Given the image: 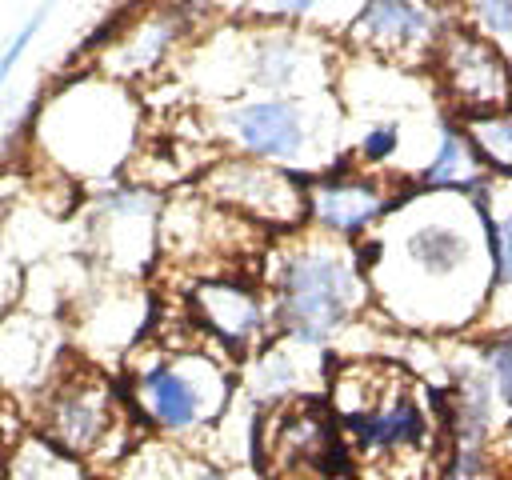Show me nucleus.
Wrapping results in <instances>:
<instances>
[{
  "instance_id": "b1692460",
  "label": "nucleus",
  "mask_w": 512,
  "mask_h": 480,
  "mask_svg": "<svg viewBox=\"0 0 512 480\" xmlns=\"http://www.w3.org/2000/svg\"><path fill=\"white\" fill-rule=\"evenodd\" d=\"M196 480H232V476H224V472H212V468H204Z\"/></svg>"
},
{
  "instance_id": "7ed1b4c3",
  "label": "nucleus",
  "mask_w": 512,
  "mask_h": 480,
  "mask_svg": "<svg viewBox=\"0 0 512 480\" xmlns=\"http://www.w3.org/2000/svg\"><path fill=\"white\" fill-rule=\"evenodd\" d=\"M220 136L236 156L264 164H304L320 144V96H252L216 112Z\"/></svg>"
},
{
  "instance_id": "f3484780",
  "label": "nucleus",
  "mask_w": 512,
  "mask_h": 480,
  "mask_svg": "<svg viewBox=\"0 0 512 480\" xmlns=\"http://www.w3.org/2000/svg\"><path fill=\"white\" fill-rule=\"evenodd\" d=\"M480 368L488 372L500 408L512 412V332H500L480 344Z\"/></svg>"
},
{
  "instance_id": "4be33fe9",
  "label": "nucleus",
  "mask_w": 512,
  "mask_h": 480,
  "mask_svg": "<svg viewBox=\"0 0 512 480\" xmlns=\"http://www.w3.org/2000/svg\"><path fill=\"white\" fill-rule=\"evenodd\" d=\"M168 8H176V12H180V16L188 20V16H196V12H204V8H212V0H172Z\"/></svg>"
},
{
  "instance_id": "4468645a",
  "label": "nucleus",
  "mask_w": 512,
  "mask_h": 480,
  "mask_svg": "<svg viewBox=\"0 0 512 480\" xmlns=\"http://www.w3.org/2000/svg\"><path fill=\"white\" fill-rule=\"evenodd\" d=\"M180 28H184V16L176 8L156 12L152 20H144L140 28H132L120 40V48H112L108 68H116V72H148V68H156L164 60V52L172 48V40L180 36Z\"/></svg>"
},
{
  "instance_id": "5701e85b",
  "label": "nucleus",
  "mask_w": 512,
  "mask_h": 480,
  "mask_svg": "<svg viewBox=\"0 0 512 480\" xmlns=\"http://www.w3.org/2000/svg\"><path fill=\"white\" fill-rule=\"evenodd\" d=\"M4 464H8V436H4V428H0V472H4Z\"/></svg>"
},
{
  "instance_id": "423d86ee",
  "label": "nucleus",
  "mask_w": 512,
  "mask_h": 480,
  "mask_svg": "<svg viewBox=\"0 0 512 480\" xmlns=\"http://www.w3.org/2000/svg\"><path fill=\"white\" fill-rule=\"evenodd\" d=\"M204 192L244 216L264 224H296L308 220V184L280 164H264L252 156H228L208 168Z\"/></svg>"
},
{
  "instance_id": "a211bd4d",
  "label": "nucleus",
  "mask_w": 512,
  "mask_h": 480,
  "mask_svg": "<svg viewBox=\"0 0 512 480\" xmlns=\"http://www.w3.org/2000/svg\"><path fill=\"white\" fill-rule=\"evenodd\" d=\"M472 16L488 40L512 48V0H472Z\"/></svg>"
},
{
  "instance_id": "9b49d317",
  "label": "nucleus",
  "mask_w": 512,
  "mask_h": 480,
  "mask_svg": "<svg viewBox=\"0 0 512 480\" xmlns=\"http://www.w3.org/2000/svg\"><path fill=\"white\" fill-rule=\"evenodd\" d=\"M112 428H116V404L104 380L72 376L52 388L44 404V432L60 452L88 456L108 440Z\"/></svg>"
},
{
  "instance_id": "9d476101",
  "label": "nucleus",
  "mask_w": 512,
  "mask_h": 480,
  "mask_svg": "<svg viewBox=\"0 0 512 480\" xmlns=\"http://www.w3.org/2000/svg\"><path fill=\"white\" fill-rule=\"evenodd\" d=\"M240 64H244V80L252 88H260L264 96H308V88H316L324 80L316 40H308L292 28L252 32Z\"/></svg>"
},
{
  "instance_id": "ddd939ff",
  "label": "nucleus",
  "mask_w": 512,
  "mask_h": 480,
  "mask_svg": "<svg viewBox=\"0 0 512 480\" xmlns=\"http://www.w3.org/2000/svg\"><path fill=\"white\" fill-rule=\"evenodd\" d=\"M488 184V168L476 156L468 132L452 120L440 124V144L432 152V160L420 172V188L424 192H460V196H476Z\"/></svg>"
},
{
  "instance_id": "0eeeda50",
  "label": "nucleus",
  "mask_w": 512,
  "mask_h": 480,
  "mask_svg": "<svg viewBox=\"0 0 512 480\" xmlns=\"http://www.w3.org/2000/svg\"><path fill=\"white\" fill-rule=\"evenodd\" d=\"M336 452H344L336 416H328L316 400H284L256 428L260 468L284 472L288 480H300V472H324Z\"/></svg>"
},
{
  "instance_id": "1a4fd4ad",
  "label": "nucleus",
  "mask_w": 512,
  "mask_h": 480,
  "mask_svg": "<svg viewBox=\"0 0 512 480\" xmlns=\"http://www.w3.org/2000/svg\"><path fill=\"white\" fill-rule=\"evenodd\" d=\"M396 204L404 200H392L380 176L356 168H328L320 180L308 184V220L336 240H360Z\"/></svg>"
},
{
  "instance_id": "2eb2a0df",
  "label": "nucleus",
  "mask_w": 512,
  "mask_h": 480,
  "mask_svg": "<svg viewBox=\"0 0 512 480\" xmlns=\"http://www.w3.org/2000/svg\"><path fill=\"white\" fill-rule=\"evenodd\" d=\"M460 128L468 132V140H472L476 156L484 160V168L512 180V104L496 108V112L464 116Z\"/></svg>"
},
{
  "instance_id": "412c9836",
  "label": "nucleus",
  "mask_w": 512,
  "mask_h": 480,
  "mask_svg": "<svg viewBox=\"0 0 512 480\" xmlns=\"http://www.w3.org/2000/svg\"><path fill=\"white\" fill-rule=\"evenodd\" d=\"M40 20H44V8H40V12H36V16H32V20H28V24H24V32H20V36H16V40H12V44H8V52H4V56H0V80H4V76H8V72H12V64H16V60H20V52H24V48H28V40H32V32H36V28H40Z\"/></svg>"
},
{
  "instance_id": "20e7f679",
  "label": "nucleus",
  "mask_w": 512,
  "mask_h": 480,
  "mask_svg": "<svg viewBox=\"0 0 512 480\" xmlns=\"http://www.w3.org/2000/svg\"><path fill=\"white\" fill-rule=\"evenodd\" d=\"M228 400V376L208 352H180L152 360L136 376V404L160 432H200Z\"/></svg>"
},
{
  "instance_id": "aec40b11",
  "label": "nucleus",
  "mask_w": 512,
  "mask_h": 480,
  "mask_svg": "<svg viewBox=\"0 0 512 480\" xmlns=\"http://www.w3.org/2000/svg\"><path fill=\"white\" fill-rule=\"evenodd\" d=\"M252 12L260 16H276V20H296V16H308L316 8V0H248Z\"/></svg>"
},
{
  "instance_id": "39448f33",
  "label": "nucleus",
  "mask_w": 512,
  "mask_h": 480,
  "mask_svg": "<svg viewBox=\"0 0 512 480\" xmlns=\"http://www.w3.org/2000/svg\"><path fill=\"white\" fill-rule=\"evenodd\" d=\"M444 92L464 116L496 112L512 104V60L496 40L476 28H448L432 56Z\"/></svg>"
},
{
  "instance_id": "dca6fc26",
  "label": "nucleus",
  "mask_w": 512,
  "mask_h": 480,
  "mask_svg": "<svg viewBox=\"0 0 512 480\" xmlns=\"http://www.w3.org/2000/svg\"><path fill=\"white\" fill-rule=\"evenodd\" d=\"M476 204L484 212L488 244H492V268H496V288H512V200H504L500 212L488 204V184L476 192Z\"/></svg>"
},
{
  "instance_id": "f8f14e48",
  "label": "nucleus",
  "mask_w": 512,
  "mask_h": 480,
  "mask_svg": "<svg viewBox=\"0 0 512 480\" xmlns=\"http://www.w3.org/2000/svg\"><path fill=\"white\" fill-rule=\"evenodd\" d=\"M192 312L232 352L252 348L268 332L264 300L248 284H236V280H208V284H200L192 292Z\"/></svg>"
},
{
  "instance_id": "f03ea898",
  "label": "nucleus",
  "mask_w": 512,
  "mask_h": 480,
  "mask_svg": "<svg viewBox=\"0 0 512 480\" xmlns=\"http://www.w3.org/2000/svg\"><path fill=\"white\" fill-rule=\"evenodd\" d=\"M272 296V316L296 344H328L368 300V280L356 252L320 232L276 256Z\"/></svg>"
},
{
  "instance_id": "f257e3e1",
  "label": "nucleus",
  "mask_w": 512,
  "mask_h": 480,
  "mask_svg": "<svg viewBox=\"0 0 512 480\" xmlns=\"http://www.w3.org/2000/svg\"><path fill=\"white\" fill-rule=\"evenodd\" d=\"M332 416L348 460L368 480H440L444 460L440 396L424 400L420 384L388 360L344 364L332 380Z\"/></svg>"
},
{
  "instance_id": "6ab92c4d",
  "label": "nucleus",
  "mask_w": 512,
  "mask_h": 480,
  "mask_svg": "<svg viewBox=\"0 0 512 480\" xmlns=\"http://www.w3.org/2000/svg\"><path fill=\"white\" fill-rule=\"evenodd\" d=\"M396 148H400V128L392 124V120H384V124H372L364 136H360V160L368 164V168H376V164H384V160H392L396 156Z\"/></svg>"
},
{
  "instance_id": "6e6552de",
  "label": "nucleus",
  "mask_w": 512,
  "mask_h": 480,
  "mask_svg": "<svg viewBox=\"0 0 512 480\" xmlns=\"http://www.w3.org/2000/svg\"><path fill=\"white\" fill-rule=\"evenodd\" d=\"M448 28L452 24L440 16L432 0H364L356 20L348 24V36L364 52L412 64L432 60Z\"/></svg>"
}]
</instances>
